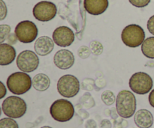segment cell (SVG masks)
I'll use <instances>...</instances> for the list:
<instances>
[{"label":"cell","mask_w":154,"mask_h":128,"mask_svg":"<svg viewBox=\"0 0 154 128\" xmlns=\"http://www.w3.org/2000/svg\"><path fill=\"white\" fill-rule=\"evenodd\" d=\"M136 98L132 91L123 90L118 93L116 100L117 114L123 118H129L135 113Z\"/></svg>","instance_id":"1"},{"label":"cell","mask_w":154,"mask_h":128,"mask_svg":"<svg viewBox=\"0 0 154 128\" xmlns=\"http://www.w3.org/2000/svg\"><path fill=\"white\" fill-rule=\"evenodd\" d=\"M7 86L11 93L21 95L29 91L32 86V79L25 72H15L8 77Z\"/></svg>","instance_id":"2"},{"label":"cell","mask_w":154,"mask_h":128,"mask_svg":"<svg viewBox=\"0 0 154 128\" xmlns=\"http://www.w3.org/2000/svg\"><path fill=\"white\" fill-rule=\"evenodd\" d=\"M51 117L59 122H66L73 118L75 108L73 104L66 99H59L52 103L50 108Z\"/></svg>","instance_id":"3"},{"label":"cell","mask_w":154,"mask_h":128,"mask_svg":"<svg viewBox=\"0 0 154 128\" xmlns=\"http://www.w3.org/2000/svg\"><path fill=\"white\" fill-rule=\"evenodd\" d=\"M2 109L6 116L11 118H19L26 114L27 106L23 99L17 96H10L3 100Z\"/></svg>","instance_id":"4"},{"label":"cell","mask_w":154,"mask_h":128,"mask_svg":"<svg viewBox=\"0 0 154 128\" xmlns=\"http://www.w3.org/2000/svg\"><path fill=\"white\" fill-rule=\"evenodd\" d=\"M121 38L126 46L136 48L141 46L144 41L145 32L140 25L137 24H130L123 28Z\"/></svg>","instance_id":"5"},{"label":"cell","mask_w":154,"mask_h":128,"mask_svg":"<svg viewBox=\"0 0 154 128\" xmlns=\"http://www.w3.org/2000/svg\"><path fill=\"white\" fill-rule=\"evenodd\" d=\"M129 85L134 93L146 94L152 90L153 82L151 76L147 73L137 72L131 76Z\"/></svg>","instance_id":"6"},{"label":"cell","mask_w":154,"mask_h":128,"mask_svg":"<svg viewBox=\"0 0 154 128\" xmlns=\"http://www.w3.org/2000/svg\"><path fill=\"white\" fill-rule=\"evenodd\" d=\"M57 91L60 95L66 98L74 97L80 91L79 80L73 75H64L57 82Z\"/></svg>","instance_id":"7"},{"label":"cell","mask_w":154,"mask_h":128,"mask_svg":"<svg viewBox=\"0 0 154 128\" xmlns=\"http://www.w3.org/2000/svg\"><path fill=\"white\" fill-rule=\"evenodd\" d=\"M14 34L20 42L29 43L34 41L38 34L37 26L33 22L24 20L20 22L15 27Z\"/></svg>","instance_id":"8"},{"label":"cell","mask_w":154,"mask_h":128,"mask_svg":"<svg viewBox=\"0 0 154 128\" xmlns=\"http://www.w3.org/2000/svg\"><path fill=\"white\" fill-rule=\"evenodd\" d=\"M39 65V58L36 52L31 50H24L21 52L17 58V66L25 73L35 71Z\"/></svg>","instance_id":"9"},{"label":"cell","mask_w":154,"mask_h":128,"mask_svg":"<svg viewBox=\"0 0 154 128\" xmlns=\"http://www.w3.org/2000/svg\"><path fill=\"white\" fill-rule=\"evenodd\" d=\"M33 16L42 22H48L56 16L57 13V6L54 3L48 1H42L34 6Z\"/></svg>","instance_id":"10"},{"label":"cell","mask_w":154,"mask_h":128,"mask_svg":"<svg viewBox=\"0 0 154 128\" xmlns=\"http://www.w3.org/2000/svg\"><path fill=\"white\" fill-rule=\"evenodd\" d=\"M75 34L70 28L67 26H60L53 32V40L59 46L66 47L75 41Z\"/></svg>","instance_id":"11"},{"label":"cell","mask_w":154,"mask_h":128,"mask_svg":"<svg viewBox=\"0 0 154 128\" xmlns=\"http://www.w3.org/2000/svg\"><path fill=\"white\" fill-rule=\"evenodd\" d=\"M54 62L58 68L67 70L73 66L75 63V56L69 49H60L54 55Z\"/></svg>","instance_id":"12"},{"label":"cell","mask_w":154,"mask_h":128,"mask_svg":"<svg viewBox=\"0 0 154 128\" xmlns=\"http://www.w3.org/2000/svg\"><path fill=\"white\" fill-rule=\"evenodd\" d=\"M54 40L48 36H42L35 40L34 44L35 52L41 56H45L51 53L54 48Z\"/></svg>","instance_id":"13"},{"label":"cell","mask_w":154,"mask_h":128,"mask_svg":"<svg viewBox=\"0 0 154 128\" xmlns=\"http://www.w3.org/2000/svg\"><path fill=\"white\" fill-rule=\"evenodd\" d=\"M84 8L90 14L100 15L109 5L108 0H84Z\"/></svg>","instance_id":"14"},{"label":"cell","mask_w":154,"mask_h":128,"mask_svg":"<svg viewBox=\"0 0 154 128\" xmlns=\"http://www.w3.org/2000/svg\"><path fill=\"white\" fill-rule=\"evenodd\" d=\"M134 121L137 127L139 128H150L153 126L154 118L150 111L141 109L135 114Z\"/></svg>","instance_id":"15"},{"label":"cell","mask_w":154,"mask_h":128,"mask_svg":"<svg viewBox=\"0 0 154 128\" xmlns=\"http://www.w3.org/2000/svg\"><path fill=\"white\" fill-rule=\"evenodd\" d=\"M16 58V50L8 43L0 44V65L5 66L11 64Z\"/></svg>","instance_id":"16"},{"label":"cell","mask_w":154,"mask_h":128,"mask_svg":"<svg viewBox=\"0 0 154 128\" xmlns=\"http://www.w3.org/2000/svg\"><path fill=\"white\" fill-rule=\"evenodd\" d=\"M51 79L45 73H38L32 79V86L36 91H45L49 88Z\"/></svg>","instance_id":"17"},{"label":"cell","mask_w":154,"mask_h":128,"mask_svg":"<svg viewBox=\"0 0 154 128\" xmlns=\"http://www.w3.org/2000/svg\"><path fill=\"white\" fill-rule=\"evenodd\" d=\"M141 52L147 58L154 59V37H147L141 44Z\"/></svg>","instance_id":"18"},{"label":"cell","mask_w":154,"mask_h":128,"mask_svg":"<svg viewBox=\"0 0 154 128\" xmlns=\"http://www.w3.org/2000/svg\"><path fill=\"white\" fill-rule=\"evenodd\" d=\"M80 103L84 106L85 109H90L95 106V100L93 98L90 93L87 92L81 97L80 99Z\"/></svg>","instance_id":"19"},{"label":"cell","mask_w":154,"mask_h":128,"mask_svg":"<svg viewBox=\"0 0 154 128\" xmlns=\"http://www.w3.org/2000/svg\"><path fill=\"white\" fill-rule=\"evenodd\" d=\"M101 99H102V102L107 106H111L112 104H114L115 100H117L113 91H110V90L104 91L101 95Z\"/></svg>","instance_id":"20"},{"label":"cell","mask_w":154,"mask_h":128,"mask_svg":"<svg viewBox=\"0 0 154 128\" xmlns=\"http://www.w3.org/2000/svg\"><path fill=\"white\" fill-rule=\"evenodd\" d=\"M0 128H19V125L15 120L8 117L0 120Z\"/></svg>","instance_id":"21"},{"label":"cell","mask_w":154,"mask_h":128,"mask_svg":"<svg viewBox=\"0 0 154 128\" xmlns=\"http://www.w3.org/2000/svg\"><path fill=\"white\" fill-rule=\"evenodd\" d=\"M90 48L92 53L95 55H99L103 52V46L100 42L97 40H93L90 43Z\"/></svg>","instance_id":"22"},{"label":"cell","mask_w":154,"mask_h":128,"mask_svg":"<svg viewBox=\"0 0 154 128\" xmlns=\"http://www.w3.org/2000/svg\"><path fill=\"white\" fill-rule=\"evenodd\" d=\"M11 27L8 25H0V43H3L5 40L8 37L10 34Z\"/></svg>","instance_id":"23"},{"label":"cell","mask_w":154,"mask_h":128,"mask_svg":"<svg viewBox=\"0 0 154 128\" xmlns=\"http://www.w3.org/2000/svg\"><path fill=\"white\" fill-rule=\"evenodd\" d=\"M91 50H90V48L88 47L87 46H81V47L78 49V56L81 58H87L90 55L91 53Z\"/></svg>","instance_id":"24"},{"label":"cell","mask_w":154,"mask_h":128,"mask_svg":"<svg viewBox=\"0 0 154 128\" xmlns=\"http://www.w3.org/2000/svg\"><path fill=\"white\" fill-rule=\"evenodd\" d=\"M129 2L137 7H144L150 4L151 0H129Z\"/></svg>","instance_id":"25"},{"label":"cell","mask_w":154,"mask_h":128,"mask_svg":"<svg viewBox=\"0 0 154 128\" xmlns=\"http://www.w3.org/2000/svg\"><path fill=\"white\" fill-rule=\"evenodd\" d=\"M94 81L92 79H85L82 82V88L87 91H92L94 88Z\"/></svg>","instance_id":"26"},{"label":"cell","mask_w":154,"mask_h":128,"mask_svg":"<svg viewBox=\"0 0 154 128\" xmlns=\"http://www.w3.org/2000/svg\"><path fill=\"white\" fill-rule=\"evenodd\" d=\"M147 29L150 31V34L154 35V15L150 16V19L147 21Z\"/></svg>","instance_id":"27"},{"label":"cell","mask_w":154,"mask_h":128,"mask_svg":"<svg viewBox=\"0 0 154 128\" xmlns=\"http://www.w3.org/2000/svg\"><path fill=\"white\" fill-rule=\"evenodd\" d=\"M0 2H1V18H0V20H3L7 16V7H6V4H5L3 0H0Z\"/></svg>","instance_id":"28"},{"label":"cell","mask_w":154,"mask_h":128,"mask_svg":"<svg viewBox=\"0 0 154 128\" xmlns=\"http://www.w3.org/2000/svg\"><path fill=\"white\" fill-rule=\"evenodd\" d=\"M84 126H85V128H96L97 127L96 122L93 119L87 120V121H86Z\"/></svg>","instance_id":"29"},{"label":"cell","mask_w":154,"mask_h":128,"mask_svg":"<svg viewBox=\"0 0 154 128\" xmlns=\"http://www.w3.org/2000/svg\"><path fill=\"white\" fill-rule=\"evenodd\" d=\"M111 122L108 119H104L101 121L100 128H111Z\"/></svg>","instance_id":"30"},{"label":"cell","mask_w":154,"mask_h":128,"mask_svg":"<svg viewBox=\"0 0 154 128\" xmlns=\"http://www.w3.org/2000/svg\"><path fill=\"white\" fill-rule=\"evenodd\" d=\"M7 94V90L2 82H0V99H2Z\"/></svg>","instance_id":"31"},{"label":"cell","mask_w":154,"mask_h":128,"mask_svg":"<svg viewBox=\"0 0 154 128\" xmlns=\"http://www.w3.org/2000/svg\"><path fill=\"white\" fill-rule=\"evenodd\" d=\"M148 100H149V103H150V106L154 108V89H153L151 91H150V94H149Z\"/></svg>","instance_id":"32"},{"label":"cell","mask_w":154,"mask_h":128,"mask_svg":"<svg viewBox=\"0 0 154 128\" xmlns=\"http://www.w3.org/2000/svg\"><path fill=\"white\" fill-rule=\"evenodd\" d=\"M41 128H52L51 127H49V126H44V127H41Z\"/></svg>","instance_id":"33"}]
</instances>
